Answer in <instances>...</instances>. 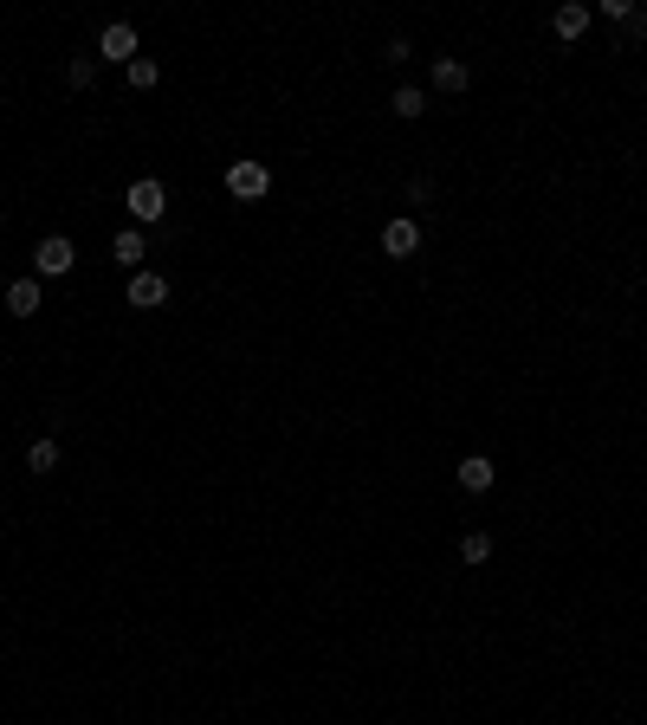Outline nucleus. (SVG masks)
Listing matches in <instances>:
<instances>
[{
    "label": "nucleus",
    "mask_w": 647,
    "mask_h": 725,
    "mask_svg": "<svg viewBox=\"0 0 647 725\" xmlns=\"http://www.w3.org/2000/svg\"><path fill=\"white\" fill-rule=\"evenodd\" d=\"M78 266V246L65 240V234H46L33 246V279H65V272Z\"/></svg>",
    "instance_id": "1"
},
{
    "label": "nucleus",
    "mask_w": 647,
    "mask_h": 725,
    "mask_svg": "<svg viewBox=\"0 0 647 725\" xmlns=\"http://www.w3.org/2000/svg\"><path fill=\"white\" fill-rule=\"evenodd\" d=\"M227 195L233 201H259V195H272V169L266 162H253V156H240L227 169Z\"/></svg>",
    "instance_id": "2"
},
{
    "label": "nucleus",
    "mask_w": 647,
    "mask_h": 725,
    "mask_svg": "<svg viewBox=\"0 0 647 725\" xmlns=\"http://www.w3.org/2000/svg\"><path fill=\"white\" fill-rule=\"evenodd\" d=\"M130 214H136L143 227H156L162 214H169V188L149 182V175H143V182H130Z\"/></svg>",
    "instance_id": "3"
},
{
    "label": "nucleus",
    "mask_w": 647,
    "mask_h": 725,
    "mask_svg": "<svg viewBox=\"0 0 647 725\" xmlns=\"http://www.w3.org/2000/svg\"><path fill=\"white\" fill-rule=\"evenodd\" d=\"M98 59H110V65H130V59H136V26L110 20L104 33H98Z\"/></svg>",
    "instance_id": "4"
},
{
    "label": "nucleus",
    "mask_w": 647,
    "mask_h": 725,
    "mask_svg": "<svg viewBox=\"0 0 647 725\" xmlns=\"http://www.w3.org/2000/svg\"><path fill=\"white\" fill-rule=\"evenodd\" d=\"M382 253H389V259H415L421 253V227L408 221V214H402V221H389V227H382Z\"/></svg>",
    "instance_id": "5"
},
{
    "label": "nucleus",
    "mask_w": 647,
    "mask_h": 725,
    "mask_svg": "<svg viewBox=\"0 0 647 725\" xmlns=\"http://www.w3.org/2000/svg\"><path fill=\"white\" fill-rule=\"evenodd\" d=\"M130 305H136V311L169 305V279H162V272H136V279H130Z\"/></svg>",
    "instance_id": "6"
},
{
    "label": "nucleus",
    "mask_w": 647,
    "mask_h": 725,
    "mask_svg": "<svg viewBox=\"0 0 647 725\" xmlns=\"http://www.w3.org/2000/svg\"><path fill=\"white\" fill-rule=\"evenodd\" d=\"M453 480H460L466 492H492V480H499V467H492L486 454H466L460 467H453Z\"/></svg>",
    "instance_id": "7"
},
{
    "label": "nucleus",
    "mask_w": 647,
    "mask_h": 725,
    "mask_svg": "<svg viewBox=\"0 0 647 725\" xmlns=\"http://www.w3.org/2000/svg\"><path fill=\"white\" fill-rule=\"evenodd\" d=\"M550 26H557V39H570V46H576V39L589 33V7H583V0H563V7L550 13Z\"/></svg>",
    "instance_id": "8"
},
{
    "label": "nucleus",
    "mask_w": 647,
    "mask_h": 725,
    "mask_svg": "<svg viewBox=\"0 0 647 725\" xmlns=\"http://www.w3.org/2000/svg\"><path fill=\"white\" fill-rule=\"evenodd\" d=\"M428 78H434V91H447V98H460V91L473 85V72H466L460 59H434V65H428Z\"/></svg>",
    "instance_id": "9"
},
{
    "label": "nucleus",
    "mask_w": 647,
    "mask_h": 725,
    "mask_svg": "<svg viewBox=\"0 0 647 725\" xmlns=\"http://www.w3.org/2000/svg\"><path fill=\"white\" fill-rule=\"evenodd\" d=\"M110 259H117V266H143V227H117V240H110Z\"/></svg>",
    "instance_id": "10"
},
{
    "label": "nucleus",
    "mask_w": 647,
    "mask_h": 725,
    "mask_svg": "<svg viewBox=\"0 0 647 725\" xmlns=\"http://www.w3.org/2000/svg\"><path fill=\"white\" fill-rule=\"evenodd\" d=\"M7 311H13V318H33V311H39V279H13L7 285Z\"/></svg>",
    "instance_id": "11"
},
{
    "label": "nucleus",
    "mask_w": 647,
    "mask_h": 725,
    "mask_svg": "<svg viewBox=\"0 0 647 725\" xmlns=\"http://www.w3.org/2000/svg\"><path fill=\"white\" fill-rule=\"evenodd\" d=\"M389 111H395V117H408V123L428 117V91H421V85H402V91L389 98Z\"/></svg>",
    "instance_id": "12"
},
{
    "label": "nucleus",
    "mask_w": 647,
    "mask_h": 725,
    "mask_svg": "<svg viewBox=\"0 0 647 725\" xmlns=\"http://www.w3.org/2000/svg\"><path fill=\"white\" fill-rule=\"evenodd\" d=\"M59 467V441H33L26 447V473H52Z\"/></svg>",
    "instance_id": "13"
},
{
    "label": "nucleus",
    "mask_w": 647,
    "mask_h": 725,
    "mask_svg": "<svg viewBox=\"0 0 647 725\" xmlns=\"http://www.w3.org/2000/svg\"><path fill=\"white\" fill-rule=\"evenodd\" d=\"M123 72H130V85H136V91H149V85H156V78H162V65H156V59H143V52H136V59L123 65Z\"/></svg>",
    "instance_id": "14"
},
{
    "label": "nucleus",
    "mask_w": 647,
    "mask_h": 725,
    "mask_svg": "<svg viewBox=\"0 0 647 725\" xmlns=\"http://www.w3.org/2000/svg\"><path fill=\"white\" fill-rule=\"evenodd\" d=\"M460 557H466V564H486V557H492V538H486V531H466V538H460Z\"/></svg>",
    "instance_id": "15"
},
{
    "label": "nucleus",
    "mask_w": 647,
    "mask_h": 725,
    "mask_svg": "<svg viewBox=\"0 0 647 725\" xmlns=\"http://www.w3.org/2000/svg\"><path fill=\"white\" fill-rule=\"evenodd\" d=\"M91 78H98V65H91V59H72V65H65V85H72V91H91Z\"/></svg>",
    "instance_id": "16"
},
{
    "label": "nucleus",
    "mask_w": 647,
    "mask_h": 725,
    "mask_svg": "<svg viewBox=\"0 0 647 725\" xmlns=\"http://www.w3.org/2000/svg\"><path fill=\"white\" fill-rule=\"evenodd\" d=\"M382 59H389V65H408V59H415V46H408V39H389V46H382Z\"/></svg>",
    "instance_id": "17"
},
{
    "label": "nucleus",
    "mask_w": 647,
    "mask_h": 725,
    "mask_svg": "<svg viewBox=\"0 0 647 725\" xmlns=\"http://www.w3.org/2000/svg\"><path fill=\"white\" fill-rule=\"evenodd\" d=\"M602 13H609L615 26H628V20H635V7H628V0H602Z\"/></svg>",
    "instance_id": "18"
},
{
    "label": "nucleus",
    "mask_w": 647,
    "mask_h": 725,
    "mask_svg": "<svg viewBox=\"0 0 647 725\" xmlns=\"http://www.w3.org/2000/svg\"><path fill=\"white\" fill-rule=\"evenodd\" d=\"M628 26H635V33H647V7H641V13H635V20H628Z\"/></svg>",
    "instance_id": "19"
}]
</instances>
